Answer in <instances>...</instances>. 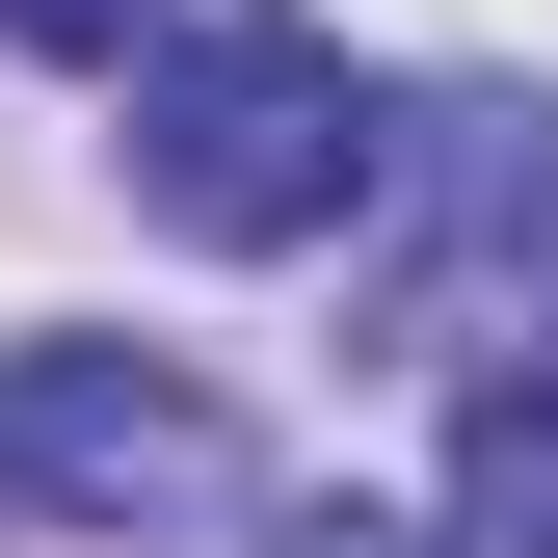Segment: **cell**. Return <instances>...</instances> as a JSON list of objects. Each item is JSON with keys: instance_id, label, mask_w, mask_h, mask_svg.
<instances>
[{"instance_id": "1", "label": "cell", "mask_w": 558, "mask_h": 558, "mask_svg": "<svg viewBox=\"0 0 558 558\" xmlns=\"http://www.w3.org/2000/svg\"><path fill=\"white\" fill-rule=\"evenodd\" d=\"M399 186V107L345 81V27H293V0H240V27H160L133 53V214L160 240H345Z\"/></svg>"}, {"instance_id": "2", "label": "cell", "mask_w": 558, "mask_h": 558, "mask_svg": "<svg viewBox=\"0 0 558 558\" xmlns=\"http://www.w3.org/2000/svg\"><path fill=\"white\" fill-rule=\"evenodd\" d=\"M399 186H426V240L373 266L399 345L532 373V345H558V107H426V133H399Z\"/></svg>"}, {"instance_id": "3", "label": "cell", "mask_w": 558, "mask_h": 558, "mask_svg": "<svg viewBox=\"0 0 558 558\" xmlns=\"http://www.w3.org/2000/svg\"><path fill=\"white\" fill-rule=\"evenodd\" d=\"M0 506H53V532H214L240 426L186 373H133V345H0Z\"/></svg>"}, {"instance_id": "4", "label": "cell", "mask_w": 558, "mask_h": 558, "mask_svg": "<svg viewBox=\"0 0 558 558\" xmlns=\"http://www.w3.org/2000/svg\"><path fill=\"white\" fill-rule=\"evenodd\" d=\"M452 532L478 558H558V373H478L452 399Z\"/></svg>"}, {"instance_id": "5", "label": "cell", "mask_w": 558, "mask_h": 558, "mask_svg": "<svg viewBox=\"0 0 558 558\" xmlns=\"http://www.w3.org/2000/svg\"><path fill=\"white\" fill-rule=\"evenodd\" d=\"M0 27H27V53H107V81H133V53H160V0H0Z\"/></svg>"}, {"instance_id": "6", "label": "cell", "mask_w": 558, "mask_h": 558, "mask_svg": "<svg viewBox=\"0 0 558 558\" xmlns=\"http://www.w3.org/2000/svg\"><path fill=\"white\" fill-rule=\"evenodd\" d=\"M266 558H426V532H399V506H293Z\"/></svg>"}]
</instances>
